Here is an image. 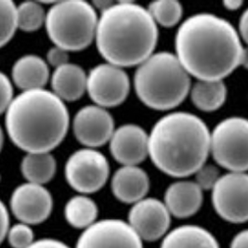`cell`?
I'll use <instances>...</instances> for the list:
<instances>
[{
  "instance_id": "6da1fadb",
  "label": "cell",
  "mask_w": 248,
  "mask_h": 248,
  "mask_svg": "<svg viewBox=\"0 0 248 248\" xmlns=\"http://www.w3.org/2000/svg\"><path fill=\"white\" fill-rule=\"evenodd\" d=\"M176 57L189 75L201 81H219L247 61L234 27L210 13L194 14L176 34Z\"/></svg>"
},
{
  "instance_id": "7a4b0ae2",
  "label": "cell",
  "mask_w": 248,
  "mask_h": 248,
  "mask_svg": "<svg viewBox=\"0 0 248 248\" xmlns=\"http://www.w3.org/2000/svg\"><path fill=\"white\" fill-rule=\"evenodd\" d=\"M5 124L12 142L29 153H49L67 134V108L52 91H23L5 112Z\"/></svg>"
},
{
  "instance_id": "3957f363",
  "label": "cell",
  "mask_w": 248,
  "mask_h": 248,
  "mask_svg": "<svg viewBox=\"0 0 248 248\" xmlns=\"http://www.w3.org/2000/svg\"><path fill=\"white\" fill-rule=\"evenodd\" d=\"M99 52L118 67L140 65L156 46L158 29L149 12L133 2L113 3L102 11L96 29Z\"/></svg>"
},
{
  "instance_id": "277c9868",
  "label": "cell",
  "mask_w": 248,
  "mask_h": 248,
  "mask_svg": "<svg viewBox=\"0 0 248 248\" xmlns=\"http://www.w3.org/2000/svg\"><path fill=\"white\" fill-rule=\"evenodd\" d=\"M148 152L162 172L176 178L188 177L205 164L210 152V132L194 114L169 113L153 127Z\"/></svg>"
},
{
  "instance_id": "5b68a950",
  "label": "cell",
  "mask_w": 248,
  "mask_h": 248,
  "mask_svg": "<svg viewBox=\"0 0 248 248\" xmlns=\"http://www.w3.org/2000/svg\"><path fill=\"white\" fill-rule=\"evenodd\" d=\"M134 86L138 97L146 106L166 111L186 99L191 78L176 55L163 51L152 54L140 64Z\"/></svg>"
},
{
  "instance_id": "8992f818",
  "label": "cell",
  "mask_w": 248,
  "mask_h": 248,
  "mask_svg": "<svg viewBox=\"0 0 248 248\" xmlns=\"http://www.w3.org/2000/svg\"><path fill=\"white\" fill-rule=\"evenodd\" d=\"M97 24L94 8L82 0L57 2L46 14L48 37L56 46L66 51H79L91 45Z\"/></svg>"
},
{
  "instance_id": "52a82bcc",
  "label": "cell",
  "mask_w": 248,
  "mask_h": 248,
  "mask_svg": "<svg viewBox=\"0 0 248 248\" xmlns=\"http://www.w3.org/2000/svg\"><path fill=\"white\" fill-rule=\"evenodd\" d=\"M248 120L230 117L210 134V151L215 161L232 172H247L248 168Z\"/></svg>"
},
{
  "instance_id": "ba28073f",
  "label": "cell",
  "mask_w": 248,
  "mask_h": 248,
  "mask_svg": "<svg viewBox=\"0 0 248 248\" xmlns=\"http://www.w3.org/2000/svg\"><path fill=\"white\" fill-rule=\"evenodd\" d=\"M110 167L106 157L91 148L74 153L65 165V178L69 185L80 193L98 192L109 178Z\"/></svg>"
},
{
  "instance_id": "9c48e42d",
  "label": "cell",
  "mask_w": 248,
  "mask_h": 248,
  "mask_svg": "<svg viewBox=\"0 0 248 248\" xmlns=\"http://www.w3.org/2000/svg\"><path fill=\"white\" fill-rule=\"evenodd\" d=\"M248 176L231 172L219 177L212 189V202L217 215L231 223H245L248 218Z\"/></svg>"
},
{
  "instance_id": "30bf717a",
  "label": "cell",
  "mask_w": 248,
  "mask_h": 248,
  "mask_svg": "<svg viewBox=\"0 0 248 248\" xmlns=\"http://www.w3.org/2000/svg\"><path fill=\"white\" fill-rule=\"evenodd\" d=\"M130 89L129 78L122 68L102 63L93 68L87 77V90L91 100L102 108L120 105Z\"/></svg>"
},
{
  "instance_id": "8fae6325",
  "label": "cell",
  "mask_w": 248,
  "mask_h": 248,
  "mask_svg": "<svg viewBox=\"0 0 248 248\" xmlns=\"http://www.w3.org/2000/svg\"><path fill=\"white\" fill-rule=\"evenodd\" d=\"M76 248H143V244L127 222L110 218L87 228Z\"/></svg>"
},
{
  "instance_id": "7c38bea8",
  "label": "cell",
  "mask_w": 248,
  "mask_h": 248,
  "mask_svg": "<svg viewBox=\"0 0 248 248\" xmlns=\"http://www.w3.org/2000/svg\"><path fill=\"white\" fill-rule=\"evenodd\" d=\"M10 205L12 214L20 222L37 225L51 214L53 199L43 185L26 182L13 191Z\"/></svg>"
},
{
  "instance_id": "4fadbf2b",
  "label": "cell",
  "mask_w": 248,
  "mask_h": 248,
  "mask_svg": "<svg viewBox=\"0 0 248 248\" xmlns=\"http://www.w3.org/2000/svg\"><path fill=\"white\" fill-rule=\"evenodd\" d=\"M170 217L163 202L155 198H143L131 207L127 223L141 241L155 242L167 234L171 222Z\"/></svg>"
},
{
  "instance_id": "5bb4252c",
  "label": "cell",
  "mask_w": 248,
  "mask_h": 248,
  "mask_svg": "<svg viewBox=\"0 0 248 248\" xmlns=\"http://www.w3.org/2000/svg\"><path fill=\"white\" fill-rule=\"evenodd\" d=\"M73 127L79 142L92 149L110 140L114 131V122L113 116L104 108L90 105L76 114Z\"/></svg>"
},
{
  "instance_id": "9a60e30c",
  "label": "cell",
  "mask_w": 248,
  "mask_h": 248,
  "mask_svg": "<svg viewBox=\"0 0 248 248\" xmlns=\"http://www.w3.org/2000/svg\"><path fill=\"white\" fill-rule=\"evenodd\" d=\"M144 129L137 124H124L113 131L110 150L113 158L124 166H137L149 155Z\"/></svg>"
},
{
  "instance_id": "2e32d148",
  "label": "cell",
  "mask_w": 248,
  "mask_h": 248,
  "mask_svg": "<svg viewBox=\"0 0 248 248\" xmlns=\"http://www.w3.org/2000/svg\"><path fill=\"white\" fill-rule=\"evenodd\" d=\"M165 205L170 215L186 218L196 214L203 203V191L193 181H177L165 193Z\"/></svg>"
},
{
  "instance_id": "e0dca14e",
  "label": "cell",
  "mask_w": 248,
  "mask_h": 248,
  "mask_svg": "<svg viewBox=\"0 0 248 248\" xmlns=\"http://www.w3.org/2000/svg\"><path fill=\"white\" fill-rule=\"evenodd\" d=\"M150 188L146 172L137 166H124L117 170L112 180L113 195L120 202L134 203L145 198Z\"/></svg>"
},
{
  "instance_id": "ac0fdd59",
  "label": "cell",
  "mask_w": 248,
  "mask_h": 248,
  "mask_svg": "<svg viewBox=\"0 0 248 248\" xmlns=\"http://www.w3.org/2000/svg\"><path fill=\"white\" fill-rule=\"evenodd\" d=\"M12 78L16 87L23 91L40 90L49 79V70L42 58L24 55L13 64Z\"/></svg>"
},
{
  "instance_id": "d6986e66",
  "label": "cell",
  "mask_w": 248,
  "mask_h": 248,
  "mask_svg": "<svg viewBox=\"0 0 248 248\" xmlns=\"http://www.w3.org/2000/svg\"><path fill=\"white\" fill-rule=\"evenodd\" d=\"M51 88L62 102L78 101L87 90V75L78 65L68 62L53 72Z\"/></svg>"
},
{
  "instance_id": "ffe728a7",
  "label": "cell",
  "mask_w": 248,
  "mask_h": 248,
  "mask_svg": "<svg viewBox=\"0 0 248 248\" xmlns=\"http://www.w3.org/2000/svg\"><path fill=\"white\" fill-rule=\"evenodd\" d=\"M160 248H220L214 235L197 225L178 227L166 234Z\"/></svg>"
},
{
  "instance_id": "44dd1931",
  "label": "cell",
  "mask_w": 248,
  "mask_h": 248,
  "mask_svg": "<svg viewBox=\"0 0 248 248\" xmlns=\"http://www.w3.org/2000/svg\"><path fill=\"white\" fill-rule=\"evenodd\" d=\"M57 163L50 153H29L21 164V171L27 182L44 185L56 173Z\"/></svg>"
},
{
  "instance_id": "7402d4cb",
  "label": "cell",
  "mask_w": 248,
  "mask_h": 248,
  "mask_svg": "<svg viewBox=\"0 0 248 248\" xmlns=\"http://www.w3.org/2000/svg\"><path fill=\"white\" fill-rule=\"evenodd\" d=\"M193 104L203 112L219 109L226 101L227 88L222 80L201 81L195 83L191 91Z\"/></svg>"
},
{
  "instance_id": "603a6c76",
  "label": "cell",
  "mask_w": 248,
  "mask_h": 248,
  "mask_svg": "<svg viewBox=\"0 0 248 248\" xmlns=\"http://www.w3.org/2000/svg\"><path fill=\"white\" fill-rule=\"evenodd\" d=\"M99 214L96 203L88 196L77 195L68 201L64 216L68 223L77 229L86 230L96 222Z\"/></svg>"
},
{
  "instance_id": "cb8c5ba5",
  "label": "cell",
  "mask_w": 248,
  "mask_h": 248,
  "mask_svg": "<svg viewBox=\"0 0 248 248\" xmlns=\"http://www.w3.org/2000/svg\"><path fill=\"white\" fill-rule=\"evenodd\" d=\"M16 18L17 28L27 33L34 32L45 23V11L40 4L26 1L17 6Z\"/></svg>"
},
{
  "instance_id": "d4e9b609",
  "label": "cell",
  "mask_w": 248,
  "mask_h": 248,
  "mask_svg": "<svg viewBox=\"0 0 248 248\" xmlns=\"http://www.w3.org/2000/svg\"><path fill=\"white\" fill-rule=\"evenodd\" d=\"M155 23L165 27H172L181 21L182 6L176 0H158L152 2L147 10Z\"/></svg>"
},
{
  "instance_id": "484cf974",
  "label": "cell",
  "mask_w": 248,
  "mask_h": 248,
  "mask_svg": "<svg viewBox=\"0 0 248 248\" xmlns=\"http://www.w3.org/2000/svg\"><path fill=\"white\" fill-rule=\"evenodd\" d=\"M16 8L11 0H0V47L12 40L18 29Z\"/></svg>"
},
{
  "instance_id": "4316f807",
  "label": "cell",
  "mask_w": 248,
  "mask_h": 248,
  "mask_svg": "<svg viewBox=\"0 0 248 248\" xmlns=\"http://www.w3.org/2000/svg\"><path fill=\"white\" fill-rule=\"evenodd\" d=\"M6 238L12 248H28L34 242V232L31 226L22 222L10 226Z\"/></svg>"
},
{
  "instance_id": "83f0119b",
  "label": "cell",
  "mask_w": 248,
  "mask_h": 248,
  "mask_svg": "<svg viewBox=\"0 0 248 248\" xmlns=\"http://www.w3.org/2000/svg\"><path fill=\"white\" fill-rule=\"evenodd\" d=\"M218 170L212 165H203L195 172V183L203 191L212 190L216 182L219 179Z\"/></svg>"
},
{
  "instance_id": "f1b7e54d",
  "label": "cell",
  "mask_w": 248,
  "mask_h": 248,
  "mask_svg": "<svg viewBox=\"0 0 248 248\" xmlns=\"http://www.w3.org/2000/svg\"><path fill=\"white\" fill-rule=\"evenodd\" d=\"M13 100V87L10 78L0 72V114L5 113Z\"/></svg>"
},
{
  "instance_id": "f546056e",
  "label": "cell",
  "mask_w": 248,
  "mask_h": 248,
  "mask_svg": "<svg viewBox=\"0 0 248 248\" xmlns=\"http://www.w3.org/2000/svg\"><path fill=\"white\" fill-rule=\"evenodd\" d=\"M46 60H47V62L51 66H53L56 69V68L62 66V65L68 63L69 54L66 50L55 46L47 51Z\"/></svg>"
},
{
  "instance_id": "4dcf8cb0",
  "label": "cell",
  "mask_w": 248,
  "mask_h": 248,
  "mask_svg": "<svg viewBox=\"0 0 248 248\" xmlns=\"http://www.w3.org/2000/svg\"><path fill=\"white\" fill-rule=\"evenodd\" d=\"M10 229V215L4 203L0 200V245L6 239Z\"/></svg>"
},
{
  "instance_id": "1f68e13d",
  "label": "cell",
  "mask_w": 248,
  "mask_h": 248,
  "mask_svg": "<svg viewBox=\"0 0 248 248\" xmlns=\"http://www.w3.org/2000/svg\"><path fill=\"white\" fill-rule=\"evenodd\" d=\"M28 248H70L67 245L62 243V241H59L57 239L52 238H43L39 239L37 241H34V243Z\"/></svg>"
},
{
  "instance_id": "d6a6232c",
  "label": "cell",
  "mask_w": 248,
  "mask_h": 248,
  "mask_svg": "<svg viewBox=\"0 0 248 248\" xmlns=\"http://www.w3.org/2000/svg\"><path fill=\"white\" fill-rule=\"evenodd\" d=\"M248 232L244 230L237 233L232 241L230 248H248Z\"/></svg>"
},
{
  "instance_id": "836d02e7",
  "label": "cell",
  "mask_w": 248,
  "mask_h": 248,
  "mask_svg": "<svg viewBox=\"0 0 248 248\" xmlns=\"http://www.w3.org/2000/svg\"><path fill=\"white\" fill-rule=\"evenodd\" d=\"M239 30H240V34L242 38L245 41H247L248 40V12H244L240 19Z\"/></svg>"
},
{
  "instance_id": "e575fe53",
  "label": "cell",
  "mask_w": 248,
  "mask_h": 248,
  "mask_svg": "<svg viewBox=\"0 0 248 248\" xmlns=\"http://www.w3.org/2000/svg\"><path fill=\"white\" fill-rule=\"evenodd\" d=\"M223 4H224L227 10L236 11L242 7L243 2L240 1V0H227V1H224Z\"/></svg>"
},
{
  "instance_id": "d590c367",
  "label": "cell",
  "mask_w": 248,
  "mask_h": 248,
  "mask_svg": "<svg viewBox=\"0 0 248 248\" xmlns=\"http://www.w3.org/2000/svg\"><path fill=\"white\" fill-rule=\"evenodd\" d=\"M3 143H4V135H3V131H2V128L0 127V152H1V150H2Z\"/></svg>"
}]
</instances>
